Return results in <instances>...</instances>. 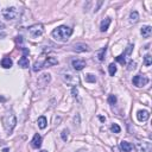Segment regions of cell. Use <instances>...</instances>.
I'll list each match as a JSON object with an SVG mask.
<instances>
[{"label": "cell", "mask_w": 152, "mask_h": 152, "mask_svg": "<svg viewBox=\"0 0 152 152\" xmlns=\"http://www.w3.org/2000/svg\"><path fill=\"white\" fill-rule=\"evenodd\" d=\"M72 34V28L69 27V26H65V25H61L58 27H56L52 32H51V36L57 40V42H68L69 38L71 37Z\"/></svg>", "instance_id": "obj_1"}, {"label": "cell", "mask_w": 152, "mask_h": 152, "mask_svg": "<svg viewBox=\"0 0 152 152\" xmlns=\"http://www.w3.org/2000/svg\"><path fill=\"white\" fill-rule=\"evenodd\" d=\"M15 124H17V119H15V115L12 112H8L2 116V125H4L5 131L8 134L13 131V128L15 127Z\"/></svg>", "instance_id": "obj_2"}, {"label": "cell", "mask_w": 152, "mask_h": 152, "mask_svg": "<svg viewBox=\"0 0 152 152\" xmlns=\"http://www.w3.org/2000/svg\"><path fill=\"white\" fill-rule=\"evenodd\" d=\"M1 14L6 20H17L20 13L15 7H6L1 11Z\"/></svg>", "instance_id": "obj_3"}, {"label": "cell", "mask_w": 152, "mask_h": 152, "mask_svg": "<svg viewBox=\"0 0 152 152\" xmlns=\"http://www.w3.org/2000/svg\"><path fill=\"white\" fill-rule=\"evenodd\" d=\"M27 31L32 38H38L44 33V26L42 24H34L27 27Z\"/></svg>", "instance_id": "obj_4"}, {"label": "cell", "mask_w": 152, "mask_h": 152, "mask_svg": "<svg viewBox=\"0 0 152 152\" xmlns=\"http://www.w3.org/2000/svg\"><path fill=\"white\" fill-rule=\"evenodd\" d=\"M132 82H133V84H134L135 87L140 88V87H144V86H146V84L148 83V77L145 76V75H135V76L133 77Z\"/></svg>", "instance_id": "obj_5"}, {"label": "cell", "mask_w": 152, "mask_h": 152, "mask_svg": "<svg viewBox=\"0 0 152 152\" xmlns=\"http://www.w3.org/2000/svg\"><path fill=\"white\" fill-rule=\"evenodd\" d=\"M63 80H64V82H66V84L72 86V87L80 84V77L75 76V75H71V74H64L63 75Z\"/></svg>", "instance_id": "obj_6"}, {"label": "cell", "mask_w": 152, "mask_h": 152, "mask_svg": "<svg viewBox=\"0 0 152 152\" xmlns=\"http://www.w3.org/2000/svg\"><path fill=\"white\" fill-rule=\"evenodd\" d=\"M71 65L76 71H80L86 66V62L83 59H72L71 61Z\"/></svg>", "instance_id": "obj_7"}, {"label": "cell", "mask_w": 152, "mask_h": 152, "mask_svg": "<svg viewBox=\"0 0 152 152\" xmlns=\"http://www.w3.org/2000/svg\"><path fill=\"white\" fill-rule=\"evenodd\" d=\"M72 50L76 51V52H86V51H89L90 49H89V46H88L87 44H84V43H77V44H75V45L72 46Z\"/></svg>", "instance_id": "obj_8"}, {"label": "cell", "mask_w": 152, "mask_h": 152, "mask_svg": "<svg viewBox=\"0 0 152 152\" xmlns=\"http://www.w3.org/2000/svg\"><path fill=\"white\" fill-rule=\"evenodd\" d=\"M110 23H112V19H110L109 17H106V18L101 21V24H100V31H101V32H106V31L108 30Z\"/></svg>", "instance_id": "obj_9"}, {"label": "cell", "mask_w": 152, "mask_h": 152, "mask_svg": "<svg viewBox=\"0 0 152 152\" xmlns=\"http://www.w3.org/2000/svg\"><path fill=\"white\" fill-rule=\"evenodd\" d=\"M50 81H51V75H50V74H43V75H40L39 78H38V84H40V86H46Z\"/></svg>", "instance_id": "obj_10"}, {"label": "cell", "mask_w": 152, "mask_h": 152, "mask_svg": "<svg viewBox=\"0 0 152 152\" xmlns=\"http://www.w3.org/2000/svg\"><path fill=\"white\" fill-rule=\"evenodd\" d=\"M31 145L34 148H39L40 147V145H42V137H40V134L37 133V134L33 135V138L31 140Z\"/></svg>", "instance_id": "obj_11"}, {"label": "cell", "mask_w": 152, "mask_h": 152, "mask_svg": "<svg viewBox=\"0 0 152 152\" xmlns=\"http://www.w3.org/2000/svg\"><path fill=\"white\" fill-rule=\"evenodd\" d=\"M58 64V61L55 57H46V59L43 62V68H49L51 65H56Z\"/></svg>", "instance_id": "obj_12"}, {"label": "cell", "mask_w": 152, "mask_h": 152, "mask_svg": "<svg viewBox=\"0 0 152 152\" xmlns=\"http://www.w3.org/2000/svg\"><path fill=\"white\" fill-rule=\"evenodd\" d=\"M137 118L139 121H146L150 118V113L147 110H139L137 113Z\"/></svg>", "instance_id": "obj_13"}, {"label": "cell", "mask_w": 152, "mask_h": 152, "mask_svg": "<svg viewBox=\"0 0 152 152\" xmlns=\"http://www.w3.org/2000/svg\"><path fill=\"white\" fill-rule=\"evenodd\" d=\"M120 148L122 152H131L132 148H133V145L128 141H121L120 142Z\"/></svg>", "instance_id": "obj_14"}, {"label": "cell", "mask_w": 152, "mask_h": 152, "mask_svg": "<svg viewBox=\"0 0 152 152\" xmlns=\"http://www.w3.org/2000/svg\"><path fill=\"white\" fill-rule=\"evenodd\" d=\"M151 32H152V27H151L150 25H145V26H142L141 30H140V33H141L142 37H145V38H148V37L151 36Z\"/></svg>", "instance_id": "obj_15"}, {"label": "cell", "mask_w": 152, "mask_h": 152, "mask_svg": "<svg viewBox=\"0 0 152 152\" xmlns=\"http://www.w3.org/2000/svg\"><path fill=\"white\" fill-rule=\"evenodd\" d=\"M12 65H13V62H12V59H11L10 57H4V58L1 59V66H2V68L8 69V68H11Z\"/></svg>", "instance_id": "obj_16"}, {"label": "cell", "mask_w": 152, "mask_h": 152, "mask_svg": "<svg viewBox=\"0 0 152 152\" xmlns=\"http://www.w3.org/2000/svg\"><path fill=\"white\" fill-rule=\"evenodd\" d=\"M37 124H38V127H39L40 129H44V128L46 127V125H48V121H46V118H45L44 115H42V116H39V118H38V120H37Z\"/></svg>", "instance_id": "obj_17"}, {"label": "cell", "mask_w": 152, "mask_h": 152, "mask_svg": "<svg viewBox=\"0 0 152 152\" xmlns=\"http://www.w3.org/2000/svg\"><path fill=\"white\" fill-rule=\"evenodd\" d=\"M137 148H138L139 152H147L150 146H148L147 142H142V144L141 142H137Z\"/></svg>", "instance_id": "obj_18"}, {"label": "cell", "mask_w": 152, "mask_h": 152, "mask_svg": "<svg viewBox=\"0 0 152 152\" xmlns=\"http://www.w3.org/2000/svg\"><path fill=\"white\" fill-rule=\"evenodd\" d=\"M28 64H30V63H28V59H27L26 56H23V57L18 61V65L21 66V68H24V69H25V68H28Z\"/></svg>", "instance_id": "obj_19"}, {"label": "cell", "mask_w": 152, "mask_h": 152, "mask_svg": "<svg viewBox=\"0 0 152 152\" xmlns=\"http://www.w3.org/2000/svg\"><path fill=\"white\" fill-rule=\"evenodd\" d=\"M138 20H139V13L137 11H132L129 13V21L133 23V24H135Z\"/></svg>", "instance_id": "obj_20"}, {"label": "cell", "mask_w": 152, "mask_h": 152, "mask_svg": "<svg viewBox=\"0 0 152 152\" xmlns=\"http://www.w3.org/2000/svg\"><path fill=\"white\" fill-rule=\"evenodd\" d=\"M84 80H86V82H88V83H95V82H96V77H95L93 74H87V75H84Z\"/></svg>", "instance_id": "obj_21"}, {"label": "cell", "mask_w": 152, "mask_h": 152, "mask_svg": "<svg viewBox=\"0 0 152 152\" xmlns=\"http://www.w3.org/2000/svg\"><path fill=\"white\" fill-rule=\"evenodd\" d=\"M152 64V57H151V55H145V57H144V65L145 66H150Z\"/></svg>", "instance_id": "obj_22"}, {"label": "cell", "mask_w": 152, "mask_h": 152, "mask_svg": "<svg viewBox=\"0 0 152 152\" xmlns=\"http://www.w3.org/2000/svg\"><path fill=\"white\" fill-rule=\"evenodd\" d=\"M108 70H109V75L110 76H114L115 72H116V65L114 63H110L109 66H108Z\"/></svg>", "instance_id": "obj_23"}, {"label": "cell", "mask_w": 152, "mask_h": 152, "mask_svg": "<svg viewBox=\"0 0 152 152\" xmlns=\"http://www.w3.org/2000/svg\"><path fill=\"white\" fill-rule=\"evenodd\" d=\"M104 53H106V46L101 49V51L97 52V58L99 61H103V57H104Z\"/></svg>", "instance_id": "obj_24"}, {"label": "cell", "mask_w": 152, "mask_h": 152, "mask_svg": "<svg viewBox=\"0 0 152 152\" xmlns=\"http://www.w3.org/2000/svg\"><path fill=\"white\" fill-rule=\"evenodd\" d=\"M110 129H112L113 133H120V131H121V128H120V126L118 124H113L110 126Z\"/></svg>", "instance_id": "obj_25"}, {"label": "cell", "mask_w": 152, "mask_h": 152, "mask_svg": "<svg viewBox=\"0 0 152 152\" xmlns=\"http://www.w3.org/2000/svg\"><path fill=\"white\" fill-rule=\"evenodd\" d=\"M61 137H62V139L64 141H66L68 140V137H69V131L68 129H63L62 133H61Z\"/></svg>", "instance_id": "obj_26"}, {"label": "cell", "mask_w": 152, "mask_h": 152, "mask_svg": "<svg viewBox=\"0 0 152 152\" xmlns=\"http://www.w3.org/2000/svg\"><path fill=\"white\" fill-rule=\"evenodd\" d=\"M116 96L115 95H109L108 96V102H109V104H115L116 103Z\"/></svg>", "instance_id": "obj_27"}, {"label": "cell", "mask_w": 152, "mask_h": 152, "mask_svg": "<svg viewBox=\"0 0 152 152\" xmlns=\"http://www.w3.org/2000/svg\"><path fill=\"white\" fill-rule=\"evenodd\" d=\"M127 69H128V70L135 69V62H133V61H129V63L127 64Z\"/></svg>", "instance_id": "obj_28"}, {"label": "cell", "mask_w": 152, "mask_h": 152, "mask_svg": "<svg viewBox=\"0 0 152 152\" xmlns=\"http://www.w3.org/2000/svg\"><path fill=\"white\" fill-rule=\"evenodd\" d=\"M116 61L120 62L121 64H125V57H124V56H118V57H116Z\"/></svg>", "instance_id": "obj_29"}, {"label": "cell", "mask_w": 152, "mask_h": 152, "mask_svg": "<svg viewBox=\"0 0 152 152\" xmlns=\"http://www.w3.org/2000/svg\"><path fill=\"white\" fill-rule=\"evenodd\" d=\"M72 96H74V97H77V89H76L75 87L72 88Z\"/></svg>", "instance_id": "obj_30"}, {"label": "cell", "mask_w": 152, "mask_h": 152, "mask_svg": "<svg viewBox=\"0 0 152 152\" xmlns=\"http://www.w3.org/2000/svg\"><path fill=\"white\" fill-rule=\"evenodd\" d=\"M76 152H88L86 148H81V150H78V151H76Z\"/></svg>", "instance_id": "obj_31"}, {"label": "cell", "mask_w": 152, "mask_h": 152, "mask_svg": "<svg viewBox=\"0 0 152 152\" xmlns=\"http://www.w3.org/2000/svg\"><path fill=\"white\" fill-rule=\"evenodd\" d=\"M4 27H5V25H4V24H2V23H0V30H2V28H4Z\"/></svg>", "instance_id": "obj_32"}, {"label": "cell", "mask_w": 152, "mask_h": 152, "mask_svg": "<svg viewBox=\"0 0 152 152\" xmlns=\"http://www.w3.org/2000/svg\"><path fill=\"white\" fill-rule=\"evenodd\" d=\"M2 152H8V148H4V150H2Z\"/></svg>", "instance_id": "obj_33"}, {"label": "cell", "mask_w": 152, "mask_h": 152, "mask_svg": "<svg viewBox=\"0 0 152 152\" xmlns=\"http://www.w3.org/2000/svg\"><path fill=\"white\" fill-rule=\"evenodd\" d=\"M40 152H48V151H45V150H43V151H40Z\"/></svg>", "instance_id": "obj_34"}]
</instances>
